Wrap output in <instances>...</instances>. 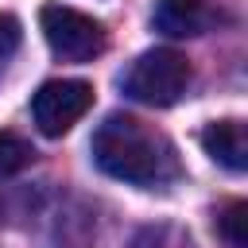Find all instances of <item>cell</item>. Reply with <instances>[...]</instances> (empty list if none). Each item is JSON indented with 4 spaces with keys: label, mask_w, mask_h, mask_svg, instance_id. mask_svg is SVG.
<instances>
[{
    "label": "cell",
    "mask_w": 248,
    "mask_h": 248,
    "mask_svg": "<svg viewBox=\"0 0 248 248\" xmlns=\"http://www.w3.org/2000/svg\"><path fill=\"white\" fill-rule=\"evenodd\" d=\"M128 248H163V236H159L155 229H143V232H136V240H132Z\"/></svg>",
    "instance_id": "cell-10"
},
{
    "label": "cell",
    "mask_w": 248,
    "mask_h": 248,
    "mask_svg": "<svg viewBox=\"0 0 248 248\" xmlns=\"http://www.w3.org/2000/svg\"><path fill=\"white\" fill-rule=\"evenodd\" d=\"M93 108V85L81 81V78H54V81H43L39 93L31 97V116H35V128L43 136H66L85 112Z\"/></svg>",
    "instance_id": "cell-4"
},
{
    "label": "cell",
    "mask_w": 248,
    "mask_h": 248,
    "mask_svg": "<svg viewBox=\"0 0 248 248\" xmlns=\"http://www.w3.org/2000/svg\"><path fill=\"white\" fill-rule=\"evenodd\" d=\"M93 163L128 186H163L178 174V159L167 136L151 132L143 120L128 116V112H112L97 124L93 140H89Z\"/></svg>",
    "instance_id": "cell-1"
},
{
    "label": "cell",
    "mask_w": 248,
    "mask_h": 248,
    "mask_svg": "<svg viewBox=\"0 0 248 248\" xmlns=\"http://www.w3.org/2000/svg\"><path fill=\"white\" fill-rule=\"evenodd\" d=\"M23 43V27L12 12H0V58H12Z\"/></svg>",
    "instance_id": "cell-9"
},
{
    "label": "cell",
    "mask_w": 248,
    "mask_h": 248,
    "mask_svg": "<svg viewBox=\"0 0 248 248\" xmlns=\"http://www.w3.org/2000/svg\"><path fill=\"white\" fill-rule=\"evenodd\" d=\"M202 147H205V155L213 163H221V167H229L236 174L248 167V136H244L240 120H213V124H205Z\"/></svg>",
    "instance_id": "cell-6"
},
{
    "label": "cell",
    "mask_w": 248,
    "mask_h": 248,
    "mask_svg": "<svg viewBox=\"0 0 248 248\" xmlns=\"http://www.w3.org/2000/svg\"><path fill=\"white\" fill-rule=\"evenodd\" d=\"M244 225H248V205H244V202H232V205L221 213V236H225L232 248H244V244H248Z\"/></svg>",
    "instance_id": "cell-8"
},
{
    "label": "cell",
    "mask_w": 248,
    "mask_h": 248,
    "mask_svg": "<svg viewBox=\"0 0 248 248\" xmlns=\"http://www.w3.org/2000/svg\"><path fill=\"white\" fill-rule=\"evenodd\" d=\"M39 31L62 62H93L108 46L105 23L70 8V4H43L39 8Z\"/></svg>",
    "instance_id": "cell-3"
},
{
    "label": "cell",
    "mask_w": 248,
    "mask_h": 248,
    "mask_svg": "<svg viewBox=\"0 0 248 248\" xmlns=\"http://www.w3.org/2000/svg\"><path fill=\"white\" fill-rule=\"evenodd\" d=\"M190 85V62L186 54H178L174 46H155V50H143L120 78V89L140 101V105H151V108H167L174 105Z\"/></svg>",
    "instance_id": "cell-2"
},
{
    "label": "cell",
    "mask_w": 248,
    "mask_h": 248,
    "mask_svg": "<svg viewBox=\"0 0 248 248\" xmlns=\"http://www.w3.org/2000/svg\"><path fill=\"white\" fill-rule=\"evenodd\" d=\"M151 23L167 39H194L217 23V12L209 0H159L151 12Z\"/></svg>",
    "instance_id": "cell-5"
},
{
    "label": "cell",
    "mask_w": 248,
    "mask_h": 248,
    "mask_svg": "<svg viewBox=\"0 0 248 248\" xmlns=\"http://www.w3.org/2000/svg\"><path fill=\"white\" fill-rule=\"evenodd\" d=\"M31 159H35V151H31V143H27L23 136H16V132H0V182L12 178V174H19Z\"/></svg>",
    "instance_id": "cell-7"
}]
</instances>
